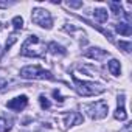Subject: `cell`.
Segmentation results:
<instances>
[{
  "instance_id": "6da1fadb",
  "label": "cell",
  "mask_w": 132,
  "mask_h": 132,
  "mask_svg": "<svg viewBox=\"0 0 132 132\" xmlns=\"http://www.w3.org/2000/svg\"><path fill=\"white\" fill-rule=\"evenodd\" d=\"M45 51H47L45 44L34 34L28 36L20 48V54L27 56V57H44Z\"/></svg>"
},
{
  "instance_id": "7a4b0ae2",
  "label": "cell",
  "mask_w": 132,
  "mask_h": 132,
  "mask_svg": "<svg viewBox=\"0 0 132 132\" xmlns=\"http://www.w3.org/2000/svg\"><path fill=\"white\" fill-rule=\"evenodd\" d=\"M72 79L75 82V89L79 95L82 96H95V95H100L104 92V87L98 82H93V81H81L75 73L72 75Z\"/></svg>"
},
{
  "instance_id": "3957f363",
  "label": "cell",
  "mask_w": 132,
  "mask_h": 132,
  "mask_svg": "<svg viewBox=\"0 0 132 132\" xmlns=\"http://www.w3.org/2000/svg\"><path fill=\"white\" fill-rule=\"evenodd\" d=\"M20 78L25 79H54L51 72L39 67V65H27V67L20 69Z\"/></svg>"
},
{
  "instance_id": "277c9868",
  "label": "cell",
  "mask_w": 132,
  "mask_h": 132,
  "mask_svg": "<svg viewBox=\"0 0 132 132\" xmlns=\"http://www.w3.org/2000/svg\"><path fill=\"white\" fill-rule=\"evenodd\" d=\"M84 112L92 118V120H101L107 115V110H109V106L104 103V101H96V103H92V104H86L82 106Z\"/></svg>"
},
{
  "instance_id": "5b68a950",
  "label": "cell",
  "mask_w": 132,
  "mask_h": 132,
  "mask_svg": "<svg viewBox=\"0 0 132 132\" xmlns=\"http://www.w3.org/2000/svg\"><path fill=\"white\" fill-rule=\"evenodd\" d=\"M31 20H33V23H36V25H39L42 28H51L53 27V17L44 8H34Z\"/></svg>"
},
{
  "instance_id": "8992f818",
  "label": "cell",
  "mask_w": 132,
  "mask_h": 132,
  "mask_svg": "<svg viewBox=\"0 0 132 132\" xmlns=\"http://www.w3.org/2000/svg\"><path fill=\"white\" fill-rule=\"evenodd\" d=\"M82 123V115H79L78 112H69L62 115V124H64V129H67L69 126H73V124H81Z\"/></svg>"
},
{
  "instance_id": "52a82bcc",
  "label": "cell",
  "mask_w": 132,
  "mask_h": 132,
  "mask_svg": "<svg viewBox=\"0 0 132 132\" xmlns=\"http://www.w3.org/2000/svg\"><path fill=\"white\" fill-rule=\"evenodd\" d=\"M27 104H28V98H27L25 95H20V96H17V98L8 101L6 106H8V109H11V110L20 112V110H23V109L27 107Z\"/></svg>"
},
{
  "instance_id": "ba28073f",
  "label": "cell",
  "mask_w": 132,
  "mask_h": 132,
  "mask_svg": "<svg viewBox=\"0 0 132 132\" xmlns=\"http://www.w3.org/2000/svg\"><path fill=\"white\" fill-rule=\"evenodd\" d=\"M84 56H86V57H90V59H95V61H101V59H104V57L109 56V51H107V50H103V48H95V47H92V48H89V50L84 53Z\"/></svg>"
},
{
  "instance_id": "9c48e42d",
  "label": "cell",
  "mask_w": 132,
  "mask_h": 132,
  "mask_svg": "<svg viewBox=\"0 0 132 132\" xmlns=\"http://www.w3.org/2000/svg\"><path fill=\"white\" fill-rule=\"evenodd\" d=\"M113 117H115L117 120H120V121H124V120L127 118V113H126V109H124V96H123V95L118 96V107H117Z\"/></svg>"
},
{
  "instance_id": "30bf717a",
  "label": "cell",
  "mask_w": 132,
  "mask_h": 132,
  "mask_svg": "<svg viewBox=\"0 0 132 132\" xmlns=\"http://www.w3.org/2000/svg\"><path fill=\"white\" fill-rule=\"evenodd\" d=\"M47 50H50V53H53V54H59V56L67 54V50H65L62 45L56 44V42H50L48 47H47Z\"/></svg>"
},
{
  "instance_id": "8fae6325",
  "label": "cell",
  "mask_w": 132,
  "mask_h": 132,
  "mask_svg": "<svg viewBox=\"0 0 132 132\" xmlns=\"http://www.w3.org/2000/svg\"><path fill=\"white\" fill-rule=\"evenodd\" d=\"M93 16H95V20L100 22V23L107 22V17H109L107 10H104V8H98V10H95V11H93Z\"/></svg>"
},
{
  "instance_id": "7c38bea8",
  "label": "cell",
  "mask_w": 132,
  "mask_h": 132,
  "mask_svg": "<svg viewBox=\"0 0 132 132\" xmlns=\"http://www.w3.org/2000/svg\"><path fill=\"white\" fill-rule=\"evenodd\" d=\"M115 30H117V33H120V34H123V36H130V34H132V28H130L129 23L120 22V23L115 25Z\"/></svg>"
},
{
  "instance_id": "4fadbf2b",
  "label": "cell",
  "mask_w": 132,
  "mask_h": 132,
  "mask_svg": "<svg viewBox=\"0 0 132 132\" xmlns=\"http://www.w3.org/2000/svg\"><path fill=\"white\" fill-rule=\"evenodd\" d=\"M109 72L113 75V76H120V61H117V59H112L110 62H109Z\"/></svg>"
},
{
  "instance_id": "5bb4252c",
  "label": "cell",
  "mask_w": 132,
  "mask_h": 132,
  "mask_svg": "<svg viewBox=\"0 0 132 132\" xmlns=\"http://www.w3.org/2000/svg\"><path fill=\"white\" fill-rule=\"evenodd\" d=\"M10 129H11V124L3 117H0V132H8Z\"/></svg>"
},
{
  "instance_id": "9a60e30c",
  "label": "cell",
  "mask_w": 132,
  "mask_h": 132,
  "mask_svg": "<svg viewBox=\"0 0 132 132\" xmlns=\"http://www.w3.org/2000/svg\"><path fill=\"white\" fill-rule=\"evenodd\" d=\"M13 25H14L16 30H22V28H23V19H22L20 16H16V17L13 19Z\"/></svg>"
},
{
  "instance_id": "2e32d148",
  "label": "cell",
  "mask_w": 132,
  "mask_h": 132,
  "mask_svg": "<svg viewBox=\"0 0 132 132\" xmlns=\"http://www.w3.org/2000/svg\"><path fill=\"white\" fill-rule=\"evenodd\" d=\"M118 47H120V48H123L126 53H129V51H130V48H132L130 42H124V40H120V42H118Z\"/></svg>"
},
{
  "instance_id": "e0dca14e",
  "label": "cell",
  "mask_w": 132,
  "mask_h": 132,
  "mask_svg": "<svg viewBox=\"0 0 132 132\" xmlns=\"http://www.w3.org/2000/svg\"><path fill=\"white\" fill-rule=\"evenodd\" d=\"M39 103H40V107H42V109H50V101H48L44 95L39 96Z\"/></svg>"
},
{
  "instance_id": "ac0fdd59",
  "label": "cell",
  "mask_w": 132,
  "mask_h": 132,
  "mask_svg": "<svg viewBox=\"0 0 132 132\" xmlns=\"http://www.w3.org/2000/svg\"><path fill=\"white\" fill-rule=\"evenodd\" d=\"M110 8L115 11V14H123V11H121V8H120L118 3H113V2H112V3H110Z\"/></svg>"
},
{
  "instance_id": "d6986e66",
  "label": "cell",
  "mask_w": 132,
  "mask_h": 132,
  "mask_svg": "<svg viewBox=\"0 0 132 132\" xmlns=\"http://www.w3.org/2000/svg\"><path fill=\"white\" fill-rule=\"evenodd\" d=\"M16 40H17V36H16V34H13V36L10 37V40L6 42V47H5V48H6V50H8V48H11V45H13Z\"/></svg>"
},
{
  "instance_id": "ffe728a7",
  "label": "cell",
  "mask_w": 132,
  "mask_h": 132,
  "mask_svg": "<svg viewBox=\"0 0 132 132\" xmlns=\"http://www.w3.org/2000/svg\"><path fill=\"white\" fill-rule=\"evenodd\" d=\"M67 5L72 8H79V6H82V2H69Z\"/></svg>"
},
{
  "instance_id": "44dd1931",
  "label": "cell",
  "mask_w": 132,
  "mask_h": 132,
  "mask_svg": "<svg viewBox=\"0 0 132 132\" xmlns=\"http://www.w3.org/2000/svg\"><path fill=\"white\" fill-rule=\"evenodd\" d=\"M53 96H54V98H59V101H64L62 96H61V93H59L57 90H53Z\"/></svg>"
}]
</instances>
